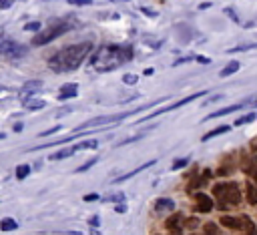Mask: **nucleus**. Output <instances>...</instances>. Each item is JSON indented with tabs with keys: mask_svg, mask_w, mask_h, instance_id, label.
Masks as SVG:
<instances>
[{
	"mask_svg": "<svg viewBox=\"0 0 257 235\" xmlns=\"http://www.w3.org/2000/svg\"><path fill=\"white\" fill-rule=\"evenodd\" d=\"M58 129H60V127H52V129H48V131H42V133H40V137H48V135H52V133H56Z\"/></svg>",
	"mask_w": 257,
	"mask_h": 235,
	"instance_id": "35",
	"label": "nucleus"
},
{
	"mask_svg": "<svg viewBox=\"0 0 257 235\" xmlns=\"http://www.w3.org/2000/svg\"><path fill=\"white\" fill-rule=\"evenodd\" d=\"M94 163H96V159H90L88 163H84V165H80V167L76 169V173H82V171H88V169H90V167H92Z\"/></svg>",
	"mask_w": 257,
	"mask_h": 235,
	"instance_id": "30",
	"label": "nucleus"
},
{
	"mask_svg": "<svg viewBox=\"0 0 257 235\" xmlns=\"http://www.w3.org/2000/svg\"><path fill=\"white\" fill-rule=\"evenodd\" d=\"M241 231H243V235H257V227L247 215L241 217Z\"/></svg>",
	"mask_w": 257,
	"mask_h": 235,
	"instance_id": "12",
	"label": "nucleus"
},
{
	"mask_svg": "<svg viewBox=\"0 0 257 235\" xmlns=\"http://www.w3.org/2000/svg\"><path fill=\"white\" fill-rule=\"evenodd\" d=\"M243 104H233V106H225V108H221V110H215V112H211V114H207V119H217V116H223V114H229V112H233V110H239Z\"/></svg>",
	"mask_w": 257,
	"mask_h": 235,
	"instance_id": "16",
	"label": "nucleus"
},
{
	"mask_svg": "<svg viewBox=\"0 0 257 235\" xmlns=\"http://www.w3.org/2000/svg\"><path fill=\"white\" fill-rule=\"evenodd\" d=\"M122 80H124V84H135V82L139 80V76H137V74H124Z\"/></svg>",
	"mask_w": 257,
	"mask_h": 235,
	"instance_id": "29",
	"label": "nucleus"
},
{
	"mask_svg": "<svg viewBox=\"0 0 257 235\" xmlns=\"http://www.w3.org/2000/svg\"><path fill=\"white\" fill-rule=\"evenodd\" d=\"M24 30H30V32H38V30H40V22H28V24H24Z\"/></svg>",
	"mask_w": 257,
	"mask_h": 235,
	"instance_id": "28",
	"label": "nucleus"
},
{
	"mask_svg": "<svg viewBox=\"0 0 257 235\" xmlns=\"http://www.w3.org/2000/svg\"><path fill=\"white\" fill-rule=\"evenodd\" d=\"M187 165H189V159L185 157V159H179V161H175V163L171 165V169H173V171H179V169H183V167H187Z\"/></svg>",
	"mask_w": 257,
	"mask_h": 235,
	"instance_id": "25",
	"label": "nucleus"
},
{
	"mask_svg": "<svg viewBox=\"0 0 257 235\" xmlns=\"http://www.w3.org/2000/svg\"><path fill=\"white\" fill-rule=\"evenodd\" d=\"M30 175V167L28 165H18L16 167V179H24Z\"/></svg>",
	"mask_w": 257,
	"mask_h": 235,
	"instance_id": "23",
	"label": "nucleus"
},
{
	"mask_svg": "<svg viewBox=\"0 0 257 235\" xmlns=\"http://www.w3.org/2000/svg\"><path fill=\"white\" fill-rule=\"evenodd\" d=\"M245 193H247V201L251 203V205H257V187L253 185V183H245Z\"/></svg>",
	"mask_w": 257,
	"mask_h": 235,
	"instance_id": "15",
	"label": "nucleus"
},
{
	"mask_svg": "<svg viewBox=\"0 0 257 235\" xmlns=\"http://www.w3.org/2000/svg\"><path fill=\"white\" fill-rule=\"evenodd\" d=\"M251 149H253V151H257V137L251 141Z\"/></svg>",
	"mask_w": 257,
	"mask_h": 235,
	"instance_id": "43",
	"label": "nucleus"
},
{
	"mask_svg": "<svg viewBox=\"0 0 257 235\" xmlns=\"http://www.w3.org/2000/svg\"><path fill=\"white\" fill-rule=\"evenodd\" d=\"M70 4L74 6H86V4H92V0H68Z\"/></svg>",
	"mask_w": 257,
	"mask_h": 235,
	"instance_id": "33",
	"label": "nucleus"
},
{
	"mask_svg": "<svg viewBox=\"0 0 257 235\" xmlns=\"http://www.w3.org/2000/svg\"><path fill=\"white\" fill-rule=\"evenodd\" d=\"M249 48H257V44H249V46H235V48H231V50H227V52H241V50H249Z\"/></svg>",
	"mask_w": 257,
	"mask_h": 235,
	"instance_id": "31",
	"label": "nucleus"
},
{
	"mask_svg": "<svg viewBox=\"0 0 257 235\" xmlns=\"http://www.w3.org/2000/svg\"><path fill=\"white\" fill-rule=\"evenodd\" d=\"M225 12H227V14H229V16H231V18H233V20H237V14H235V12H233V10H231V8H227V10H225Z\"/></svg>",
	"mask_w": 257,
	"mask_h": 235,
	"instance_id": "41",
	"label": "nucleus"
},
{
	"mask_svg": "<svg viewBox=\"0 0 257 235\" xmlns=\"http://www.w3.org/2000/svg\"><path fill=\"white\" fill-rule=\"evenodd\" d=\"M141 10H143L147 16H157V12H153V10H149V8H141Z\"/></svg>",
	"mask_w": 257,
	"mask_h": 235,
	"instance_id": "40",
	"label": "nucleus"
},
{
	"mask_svg": "<svg viewBox=\"0 0 257 235\" xmlns=\"http://www.w3.org/2000/svg\"><path fill=\"white\" fill-rule=\"evenodd\" d=\"M124 119V112L122 114H106V116H96V119H90L86 123H82L76 131H86V129H92V127H98V125H110V123H116V121H122Z\"/></svg>",
	"mask_w": 257,
	"mask_h": 235,
	"instance_id": "5",
	"label": "nucleus"
},
{
	"mask_svg": "<svg viewBox=\"0 0 257 235\" xmlns=\"http://www.w3.org/2000/svg\"><path fill=\"white\" fill-rule=\"evenodd\" d=\"M92 52V44L90 42H78V44H70L60 48L56 54H52L48 58V66L54 72H68L74 70L82 64V60Z\"/></svg>",
	"mask_w": 257,
	"mask_h": 235,
	"instance_id": "1",
	"label": "nucleus"
},
{
	"mask_svg": "<svg viewBox=\"0 0 257 235\" xmlns=\"http://www.w3.org/2000/svg\"><path fill=\"white\" fill-rule=\"evenodd\" d=\"M197 60H199L201 64H209V62H211V60H209L207 56H197Z\"/></svg>",
	"mask_w": 257,
	"mask_h": 235,
	"instance_id": "39",
	"label": "nucleus"
},
{
	"mask_svg": "<svg viewBox=\"0 0 257 235\" xmlns=\"http://www.w3.org/2000/svg\"><path fill=\"white\" fill-rule=\"evenodd\" d=\"M98 199V195H94V193H90V195H84V201L88 203V201H96Z\"/></svg>",
	"mask_w": 257,
	"mask_h": 235,
	"instance_id": "38",
	"label": "nucleus"
},
{
	"mask_svg": "<svg viewBox=\"0 0 257 235\" xmlns=\"http://www.w3.org/2000/svg\"><path fill=\"white\" fill-rule=\"evenodd\" d=\"M173 207H175V203H173L171 199H167V197H161V199H157V201H155V209H157V211L173 209Z\"/></svg>",
	"mask_w": 257,
	"mask_h": 235,
	"instance_id": "19",
	"label": "nucleus"
},
{
	"mask_svg": "<svg viewBox=\"0 0 257 235\" xmlns=\"http://www.w3.org/2000/svg\"><path fill=\"white\" fill-rule=\"evenodd\" d=\"M76 92H78V86H76L74 82H66V84L60 86V94H58V98H60V100H64V98H72V96H76Z\"/></svg>",
	"mask_w": 257,
	"mask_h": 235,
	"instance_id": "10",
	"label": "nucleus"
},
{
	"mask_svg": "<svg viewBox=\"0 0 257 235\" xmlns=\"http://www.w3.org/2000/svg\"><path fill=\"white\" fill-rule=\"evenodd\" d=\"M88 223H90L92 227H98V225H100V223H98V215H92V217L88 219Z\"/></svg>",
	"mask_w": 257,
	"mask_h": 235,
	"instance_id": "36",
	"label": "nucleus"
},
{
	"mask_svg": "<svg viewBox=\"0 0 257 235\" xmlns=\"http://www.w3.org/2000/svg\"><path fill=\"white\" fill-rule=\"evenodd\" d=\"M203 94H207V90H201V92L189 94L187 98H181V100H177V102H173V104H169V106H163V108H165V112H169V110H175V108H179V106H185V104H189L191 100H195V98H199V96H203Z\"/></svg>",
	"mask_w": 257,
	"mask_h": 235,
	"instance_id": "9",
	"label": "nucleus"
},
{
	"mask_svg": "<svg viewBox=\"0 0 257 235\" xmlns=\"http://www.w3.org/2000/svg\"><path fill=\"white\" fill-rule=\"evenodd\" d=\"M165 227H167V231H169V235H181V231H183V215L181 213H175V215H171L167 221H165Z\"/></svg>",
	"mask_w": 257,
	"mask_h": 235,
	"instance_id": "6",
	"label": "nucleus"
},
{
	"mask_svg": "<svg viewBox=\"0 0 257 235\" xmlns=\"http://www.w3.org/2000/svg\"><path fill=\"white\" fill-rule=\"evenodd\" d=\"M70 28H72V24H70V22H66V20H58L56 24H50L48 28L38 30V32L34 34V38H32V46H44V44L52 42L54 38L62 36L64 32H68Z\"/></svg>",
	"mask_w": 257,
	"mask_h": 235,
	"instance_id": "3",
	"label": "nucleus"
},
{
	"mask_svg": "<svg viewBox=\"0 0 257 235\" xmlns=\"http://www.w3.org/2000/svg\"><path fill=\"white\" fill-rule=\"evenodd\" d=\"M257 116H255V112H247V114H243V116H239L235 123H233V127H241V125H247V123H251V121H255Z\"/></svg>",
	"mask_w": 257,
	"mask_h": 235,
	"instance_id": "20",
	"label": "nucleus"
},
{
	"mask_svg": "<svg viewBox=\"0 0 257 235\" xmlns=\"http://www.w3.org/2000/svg\"><path fill=\"white\" fill-rule=\"evenodd\" d=\"M16 227H18V223H16L14 219H10V217L2 219V223H0V229H2V231H14Z\"/></svg>",
	"mask_w": 257,
	"mask_h": 235,
	"instance_id": "21",
	"label": "nucleus"
},
{
	"mask_svg": "<svg viewBox=\"0 0 257 235\" xmlns=\"http://www.w3.org/2000/svg\"><path fill=\"white\" fill-rule=\"evenodd\" d=\"M221 223H223L227 229H233V231H239V229H241V217L223 215V217H221Z\"/></svg>",
	"mask_w": 257,
	"mask_h": 235,
	"instance_id": "11",
	"label": "nucleus"
},
{
	"mask_svg": "<svg viewBox=\"0 0 257 235\" xmlns=\"http://www.w3.org/2000/svg\"><path fill=\"white\" fill-rule=\"evenodd\" d=\"M22 127H24L22 123H16V125H14V131H16V133H20V131H22Z\"/></svg>",
	"mask_w": 257,
	"mask_h": 235,
	"instance_id": "42",
	"label": "nucleus"
},
{
	"mask_svg": "<svg viewBox=\"0 0 257 235\" xmlns=\"http://www.w3.org/2000/svg\"><path fill=\"white\" fill-rule=\"evenodd\" d=\"M155 165V159H151V161H147L145 165H141L139 169H135V171H131V173H126V175H120V177H116L114 179V183H120V181H126V179H131V177H135L137 173H141V171H145V169H149V167H153Z\"/></svg>",
	"mask_w": 257,
	"mask_h": 235,
	"instance_id": "13",
	"label": "nucleus"
},
{
	"mask_svg": "<svg viewBox=\"0 0 257 235\" xmlns=\"http://www.w3.org/2000/svg\"><path fill=\"white\" fill-rule=\"evenodd\" d=\"M4 137H6V135H4V133H0V141H2V139H4Z\"/></svg>",
	"mask_w": 257,
	"mask_h": 235,
	"instance_id": "46",
	"label": "nucleus"
},
{
	"mask_svg": "<svg viewBox=\"0 0 257 235\" xmlns=\"http://www.w3.org/2000/svg\"><path fill=\"white\" fill-rule=\"evenodd\" d=\"M183 225H185L187 229H191V231H193V229H197V227H199V221H197L195 217H189V219H185V221H183Z\"/></svg>",
	"mask_w": 257,
	"mask_h": 235,
	"instance_id": "26",
	"label": "nucleus"
},
{
	"mask_svg": "<svg viewBox=\"0 0 257 235\" xmlns=\"http://www.w3.org/2000/svg\"><path fill=\"white\" fill-rule=\"evenodd\" d=\"M98 147V143L96 141H84V143H80V145H76V149L80 151V149H96Z\"/></svg>",
	"mask_w": 257,
	"mask_h": 235,
	"instance_id": "27",
	"label": "nucleus"
},
{
	"mask_svg": "<svg viewBox=\"0 0 257 235\" xmlns=\"http://www.w3.org/2000/svg\"><path fill=\"white\" fill-rule=\"evenodd\" d=\"M14 4V0H0V10H6V8H10Z\"/></svg>",
	"mask_w": 257,
	"mask_h": 235,
	"instance_id": "34",
	"label": "nucleus"
},
{
	"mask_svg": "<svg viewBox=\"0 0 257 235\" xmlns=\"http://www.w3.org/2000/svg\"><path fill=\"white\" fill-rule=\"evenodd\" d=\"M213 195L217 199V209L225 211L229 205H239L241 201V191L237 183H217L213 185Z\"/></svg>",
	"mask_w": 257,
	"mask_h": 235,
	"instance_id": "2",
	"label": "nucleus"
},
{
	"mask_svg": "<svg viewBox=\"0 0 257 235\" xmlns=\"http://www.w3.org/2000/svg\"><path fill=\"white\" fill-rule=\"evenodd\" d=\"M203 231H205V235H219V227L215 223H205Z\"/></svg>",
	"mask_w": 257,
	"mask_h": 235,
	"instance_id": "24",
	"label": "nucleus"
},
{
	"mask_svg": "<svg viewBox=\"0 0 257 235\" xmlns=\"http://www.w3.org/2000/svg\"><path fill=\"white\" fill-rule=\"evenodd\" d=\"M237 70H239V62H237V60H233V62H229V64L219 72V76H221V78H225V76H231V74H233V72H237Z\"/></svg>",
	"mask_w": 257,
	"mask_h": 235,
	"instance_id": "18",
	"label": "nucleus"
},
{
	"mask_svg": "<svg viewBox=\"0 0 257 235\" xmlns=\"http://www.w3.org/2000/svg\"><path fill=\"white\" fill-rule=\"evenodd\" d=\"M114 211H116V213H124V211H126V205H124V203H118V205L114 207Z\"/></svg>",
	"mask_w": 257,
	"mask_h": 235,
	"instance_id": "37",
	"label": "nucleus"
},
{
	"mask_svg": "<svg viewBox=\"0 0 257 235\" xmlns=\"http://www.w3.org/2000/svg\"><path fill=\"white\" fill-rule=\"evenodd\" d=\"M253 177H255V181H257V169H253Z\"/></svg>",
	"mask_w": 257,
	"mask_h": 235,
	"instance_id": "44",
	"label": "nucleus"
},
{
	"mask_svg": "<svg viewBox=\"0 0 257 235\" xmlns=\"http://www.w3.org/2000/svg\"><path fill=\"white\" fill-rule=\"evenodd\" d=\"M122 199H124V195H122V193H116V195H110V197H104V201H118V203H120Z\"/></svg>",
	"mask_w": 257,
	"mask_h": 235,
	"instance_id": "32",
	"label": "nucleus"
},
{
	"mask_svg": "<svg viewBox=\"0 0 257 235\" xmlns=\"http://www.w3.org/2000/svg\"><path fill=\"white\" fill-rule=\"evenodd\" d=\"M78 149L76 147H68V149H60V151H56V153H52L48 159H52V161H60V159H66V157H72L74 153H76Z\"/></svg>",
	"mask_w": 257,
	"mask_h": 235,
	"instance_id": "14",
	"label": "nucleus"
},
{
	"mask_svg": "<svg viewBox=\"0 0 257 235\" xmlns=\"http://www.w3.org/2000/svg\"><path fill=\"white\" fill-rule=\"evenodd\" d=\"M0 52L10 56V58H20V56L26 54V46H22V44L14 42L12 38H6V36L0 34Z\"/></svg>",
	"mask_w": 257,
	"mask_h": 235,
	"instance_id": "4",
	"label": "nucleus"
},
{
	"mask_svg": "<svg viewBox=\"0 0 257 235\" xmlns=\"http://www.w3.org/2000/svg\"><path fill=\"white\" fill-rule=\"evenodd\" d=\"M26 102V108L28 110H38V108H44V100H24Z\"/></svg>",
	"mask_w": 257,
	"mask_h": 235,
	"instance_id": "22",
	"label": "nucleus"
},
{
	"mask_svg": "<svg viewBox=\"0 0 257 235\" xmlns=\"http://www.w3.org/2000/svg\"><path fill=\"white\" fill-rule=\"evenodd\" d=\"M229 129H231V125H221V127L209 131L207 135H203V141H209V139H213V137H217V135H223V133H227Z\"/></svg>",
	"mask_w": 257,
	"mask_h": 235,
	"instance_id": "17",
	"label": "nucleus"
},
{
	"mask_svg": "<svg viewBox=\"0 0 257 235\" xmlns=\"http://www.w3.org/2000/svg\"><path fill=\"white\" fill-rule=\"evenodd\" d=\"M90 235H100V233L98 231H90Z\"/></svg>",
	"mask_w": 257,
	"mask_h": 235,
	"instance_id": "45",
	"label": "nucleus"
},
{
	"mask_svg": "<svg viewBox=\"0 0 257 235\" xmlns=\"http://www.w3.org/2000/svg\"><path fill=\"white\" fill-rule=\"evenodd\" d=\"M40 88H42V80H28V82H24V86H22V98L28 100Z\"/></svg>",
	"mask_w": 257,
	"mask_h": 235,
	"instance_id": "8",
	"label": "nucleus"
},
{
	"mask_svg": "<svg viewBox=\"0 0 257 235\" xmlns=\"http://www.w3.org/2000/svg\"><path fill=\"white\" fill-rule=\"evenodd\" d=\"M195 203H197L195 211H199V213H209L215 207L213 201H211V197L205 195V193H195Z\"/></svg>",
	"mask_w": 257,
	"mask_h": 235,
	"instance_id": "7",
	"label": "nucleus"
}]
</instances>
